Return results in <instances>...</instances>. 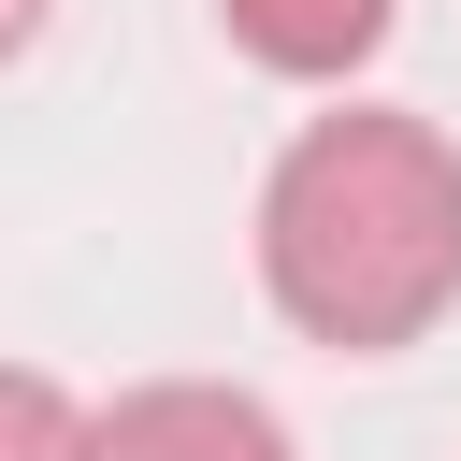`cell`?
<instances>
[{"mask_svg":"<svg viewBox=\"0 0 461 461\" xmlns=\"http://www.w3.org/2000/svg\"><path fill=\"white\" fill-rule=\"evenodd\" d=\"M86 461H303L288 418L230 375H144L86 418Z\"/></svg>","mask_w":461,"mask_h":461,"instance_id":"obj_2","label":"cell"},{"mask_svg":"<svg viewBox=\"0 0 461 461\" xmlns=\"http://www.w3.org/2000/svg\"><path fill=\"white\" fill-rule=\"evenodd\" d=\"M86 418L101 403H72L43 360H0V461H86Z\"/></svg>","mask_w":461,"mask_h":461,"instance_id":"obj_4","label":"cell"},{"mask_svg":"<svg viewBox=\"0 0 461 461\" xmlns=\"http://www.w3.org/2000/svg\"><path fill=\"white\" fill-rule=\"evenodd\" d=\"M43 14H58V0H0V58H29V43H43Z\"/></svg>","mask_w":461,"mask_h":461,"instance_id":"obj_5","label":"cell"},{"mask_svg":"<svg viewBox=\"0 0 461 461\" xmlns=\"http://www.w3.org/2000/svg\"><path fill=\"white\" fill-rule=\"evenodd\" d=\"M259 288L303 346L389 360L461 303V144L403 101H331L259 173Z\"/></svg>","mask_w":461,"mask_h":461,"instance_id":"obj_1","label":"cell"},{"mask_svg":"<svg viewBox=\"0 0 461 461\" xmlns=\"http://www.w3.org/2000/svg\"><path fill=\"white\" fill-rule=\"evenodd\" d=\"M389 14H403V0H216V29H230L259 72H288V86H346V72L389 43Z\"/></svg>","mask_w":461,"mask_h":461,"instance_id":"obj_3","label":"cell"}]
</instances>
